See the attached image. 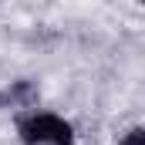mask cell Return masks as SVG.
Listing matches in <instances>:
<instances>
[{
  "label": "cell",
  "mask_w": 145,
  "mask_h": 145,
  "mask_svg": "<svg viewBox=\"0 0 145 145\" xmlns=\"http://www.w3.org/2000/svg\"><path fill=\"white\" fill-rule=\"evenodd\" d=\"M14 125L20 145H74V125L57 111L27 108L14 118Z\"/></svg>",
  "instance_id": "cell-1"
},
{
  "label": "cell",
  "mask_w": 145,
  "mask_h": 145,
  "mask_svg": "<svg viewBox=\"0 0 145 145\" xmlns=\"http://www.w3.org/2000/svg\"><path fill=\"white\" fill-rule=\"evenodd\" d=\"M118 145H145V125H135V128H128V132L118 138Z\"/></svg>",
  "instance_id": "cell-3"
},
{
  "label": "cell",
  "mask_w": 145,
  "mask_h": 145,
  "mask_svg": "<svg viewBox=\"0 0 145 145\" xmlns=\"http://www.w3.org/2000/svg\"><path fill=\"white\" fill-rule=\"evenodd\" d=\"M135 3H145V0H135Z\"/></svg>",
  "instance_id": "cell-4"
},
{
  "label": "cell",
  "mask_w": 145,
  "mask_h": 145,
  "mask_svg": "<svg viewBox=\"0 0 145 145\" xmlns=\"http://www.w3.org/2000/svg\"><path fill=\"white\" fill-rule=\"evenodd\" d=\"M40 91H37L34 81L20 78V81H10L7 88H0V108H34Z\"/></svg>",
  "instance_id": "cell-2"
}]
</instances>
